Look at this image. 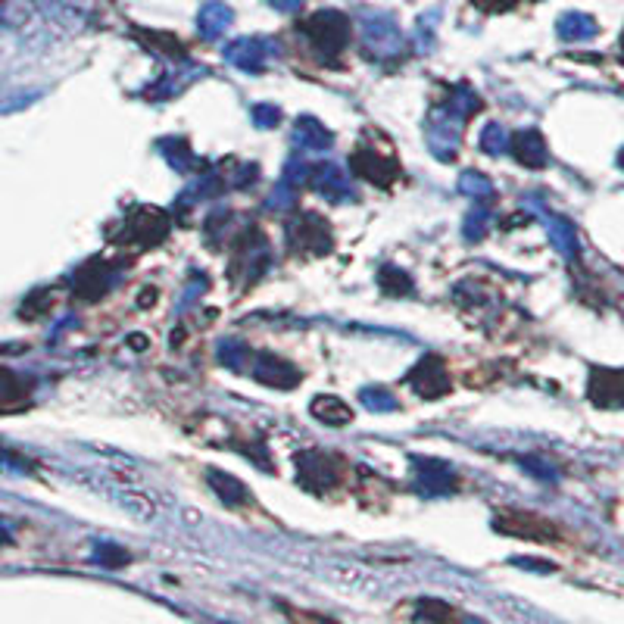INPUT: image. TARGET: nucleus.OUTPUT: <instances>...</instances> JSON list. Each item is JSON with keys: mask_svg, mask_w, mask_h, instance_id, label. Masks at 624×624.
<instances>
[{"mask_svg": "<svg viewBox=\"0 0 624 624\" xmlns=\"http://www.w3.org/2000/svg\"><path fill=\"white\" fill-rule=\"evenodd\" d=\"M228 22H232V13H228V6H222V4H210V6H203V13H200V28H203L206 35H219Z\"/></svg>", "mask_w": 624, "mask_h": 624, "instance_id": "f257e3e1", "label": "nucleus"}, {"mask_svg": "<svg viewBox=\"0 0 624 624\" xmlns=\"http://www.w3.org/2000/svg\"><path fill=\"white\" fill-rule=\"evenodd\" d=\"M272 6H278V10H296L300 6V0H269Z\"/></svg>", "mask_w": 624, "mask_h": 624, "instance_id": "f03ea898", "label": "nucleus"}]
</instances>
